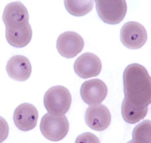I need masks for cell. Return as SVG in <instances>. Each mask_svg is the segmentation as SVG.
Here are the masks:
<instances>
[{
  "label": "cell",
  "instance_id": "1",
  "mask_svg": "<svg viewBox=\"0 0 151 143\" xmlns=\"http://www.w3.org/2000/svg\"><path fill=\"white\" fill-rule=\"evenodd\" d=\"M125 99L130 104L140 108L148 107L151 102V78L142 65H128L123 75Z\"/></svg>",
  "mask_w": 151,
  "mask_h": 143
},
{
  "label": "cell",
  "instance_id": "2",
  "mask_svg": "<svg viewBox=\"0 0 151 143\" xmlns=\"http://www.w3.org/2000/svg\"><path fill=\"white\" fill-rule=\"evenodd\" d=\"M71 103L70 92L62 86L52 87L44 96L45 107L51 114L63 116L69 111Z\"/></svg>",
  "mask_w": 151,
  "mask_h": 143
},
{
  "label": "cell",
  "instance_id": "3",
  "mask_svg": "<svg viewBox=\"0 0 151 143\" xmlns=\"http://www.w3.org/2000/svg\"><path fill=\"white\" fill-rule=\"evenodd\" d=\"M40 129L43 136L49 140L58 142L67 135L69 129L68 118L65 116L46 113L42 118Z\"/></svg>",
  "mask_w": 151,
  "mask_h": 143
},
{
  "label": "cell",
  "instance_id": "4",
  "mask_svg": "<svg viewBox=\"0 0 151 143\" xmlns=\"http://www.w3.org/2000/svg\"><path fill=\"white\" fill-rule=\"evenodd\" d=\"M95 2L99 16L107 24H119L125 17L127 4L125 0H96Z\"/></svg>",
  "mask_w": 151,
  "mask_h": 143
},
{
  "label": "cell",
  "instance_id": "5",
  "mask_svg": "<svg viewBox=\"0 0 151 143\" xmlns=\"http://www.w3.org/2000/svg\"><path fill=\"white\" fill-rule=\"evenodd\" d=\"M2 20L6 26V30L20 29L29 24L28 11L22 2H11L5 8Z\"/></svg>",
  "mask_w": 151,
  "mask_h": 143
},
{
  "label": "cell",
  "instance_id": "6",
  "mask_svg": "<svg viewBox=\"0 0 151 143\" xmlns=\"http://www.w3.org/2000/svg\"><path fill=\"white\" fill-rule=\"evenodd\" d=\"M147 38L145 27L136 22L126 23L121 29V40L122 44L129 49H140L146 43Z\"/></svg>",
  "mask_w": 151,
  "mask_h": 143
},
{
  "label": "cell",
  "instance_id": "7",
  "mask_svg": "<svg viewBox=\"0 0 151 143\" xmlns=\"http://www.w3.org/2000/svg\"><path fill=\"white\" fill-rule=\"evenodd\" d=\"M84 46V41L77 33L67 31L61 34L57 40V49L63 57L72 58L81 52Z\"/></svg>",
  "mask_w": 151,
  "mask_h": 143
},
{
  "label": "cell",
  "instance_id": "8",
  "mask_svg": "<svg viewBox=\"0 0 151 143\" xmlns=\"http://www.w3.org/2000/svg\"><path fill=\"white\" fill-rule=\"evenodd\" d=\"M107 92L106 84L98 78L85 81L80 88L81 98L88 105L100 104L106 98Z\"/></svg>",
  "mask_w": 151,
  "mask_h": 143
},
{
  "label": "cell",
  "instance_id": "9",
  "mask_svg": "<svg viewBox=\"0 0 151 143\" xmlns=\"http://www.w3.org/2000/svg\"><path fill=\"white\" fill-rule=\"evenodd\" d=\"M100 58L91 52H86L78 57L74 64L76 73L81 78H89L98 76L101 70Z\"/></svg>",
  "mask_w": 151,
  "mask_h": 143
},
{
  "label": "cell",
  "instance_id": "10",
  "mask_svg": "<svg viewBox=\"0 0 151 143\" xmlns=\"http://www.w3.org/2000/svg\"><path fill=\"white\" fill-rule=\"evenodd\" d=\"M85 121L91 129L103 131L110 126L111 116L109 110L104 105H92L88 107L86 110Z\"/></svg>",
  "mask_w": 151,
  "mask_h": 143
},
{
  "label": "cell",
  "instance_id": "11",
  "mask_svg": "<svg viewBox=\"0 0 151 143\" xmlns=\"http://www.w3.org/2000/svg\"><path fill=\"white\" fill-rule=\"evenodd\" d=\"M13 118L19 129L24 132L32 130L37 124L38 110L32 104L22 103L15 109Z\"/></svg>",
  "mask_w": 151,
  "mask_h": 143
},
{
  "label": "cell",
  "instance_id": "12",
  "mask_svg": "<svg viewBox=\"0 0 151 143\" xmlns=\"http://www.w3.org/2000/svg\"><path fill=\"white\" fill-rule=\"evenodd\" d=\"M6 72L11 78L18 81H24L30 77L32 66L29 60L23 55H14L6 64Z\"/></svg>",
  "mask_w": 151,
  "mask_h": 143
},
{
  "label": "cell",
  "instance_id": "13",
  "mask_svg": "<svg viewBox=\"0 0 151 143\" xmlns=\"http://www.w3.org/2000/svg\"><path fill=\"white\" fill-rule=\"evenodd\" d=\"M6 38L13 47L22 48L26 46L32 39V31L29 24L27 26L15 31L6 30Z\"/></svg>",
  "mask_w": 151,
  "mask_h": 143
},
{
  "label": "cell",
  "instance_id": "14",
  "mask_svg": "<svg viewBox=\"0 0 151 143\" xmlns=\"http://www.w3.org/2000/svg\"><path fill=\"white\" fill-rule=\"evenodd\" d=\"M148 110V107H136L130 104L125 99H124L121 106V113L124 119L130 124H134L144 119L147 114Z\"/></svg>",
  "mask_w": 151,
  "mask_h": 143
},
{
  "label": "cell",
  "instance_id": "15",
  "mask_svg": "<svg viewBox=\"0 0 151 143\" xmlns=\"http://www.w3.org/2000/svg\"><path fill=\"white\" fill-rule=\"evenodd\" d=\"M93 0H65L67 11L73 16L80 17L90 12L93 7Z\"/></svg>",
  "mask_w": 151,
  "mask_h": 143
},
{
  "label": "cell",
  "instance_id": "16",
  "mask_svg": "<svg viewBox=\"0 0 151 143\" xmlns=\"http://www.w3.org/2000/svg\"><path fill=\"white\" fill-rule=\"evenodd\" d=\"M151 122L150 120H144L134 129L131 143H151Z\"/></svg>",
  "mask_w": 151,
  "mask_h": 143
},
{
  "label": "cell",
  "instance_id": "17",
  "mask_svg": "<svg viewBox=\"0 0 151 143\" xmlns=\"http://www.w3.org/2000/svg\"><path fill=\"white\" fill-rule=\"evenodd\" d=\"M91 142V143H99L100 142L98 137L91 133H84L78 136L76 143Z\"/></svg>",
  "mask_w": 151,
  "mask_h": 143
}]
</instances>
